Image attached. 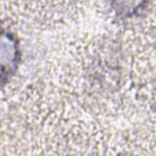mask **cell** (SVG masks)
<instances>
[{
  "label": "cell",
  "instance_id": "cell-1",
  "mask_svg": "<svg viewBox=\"0 0 156 156\" xmlns=\"http://www.w3.org/2000/svg\"><path fill=\"white\" fill-rule=\"evenodd\" d=\"M17 40L9 33L0 30V83L9 79L18 63Z\"/></svg>",
  "mask_w": 156,
  "mask_h": 156
},
{
  "label": "cell",
  "instance_id": "cell-2",
  "mask_svg": "<svg viewBox=\"0 0 156 156\" xmlns=\"http://www.w3.org/2000/svg\"><path fill=\"white\" fill-rule=\"evenodd\" d=\"M115 1L117 2L116 11L123 12L126 15H130L138 11L145 0H115Z\"/></svg>",
  "mask_w": 156,
  "mask_h": 156
}]
</instances>
